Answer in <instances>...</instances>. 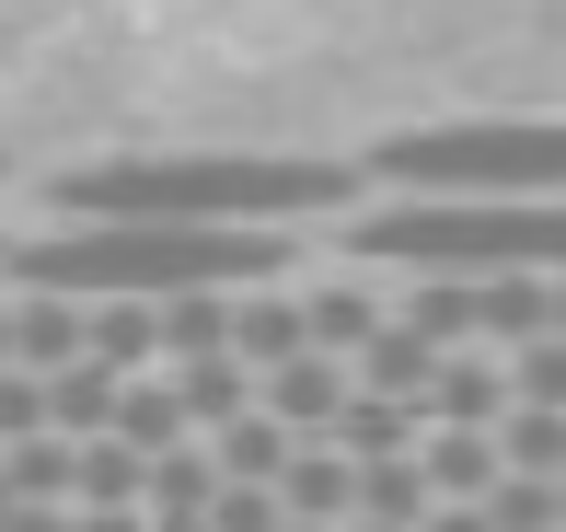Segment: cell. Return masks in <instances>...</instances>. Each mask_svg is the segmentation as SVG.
<instances>
[{
  "mask_svg": "<svg viewBox=\"0 0 566 532\" xmlns=\"http://www.w3.org/2000/svg\"><path fill=\"white\" fill-rule=\"evenodd\" d=\"M440 498H428V463L417 451H381V463H358V510L347 521H394V532H417Z\"/></svg>",
  "mask_w": 566,
  "mask_h": 532,
  "instance_id": "9c48e42d",
  "label": "cell"
},
{
  "mask_svg": "<svg viewBox=\"0 0 566 532\" xmlns=\"http://www.w3.org/2000/svg\"><path fill=\"white\" fill-rule=\"evenodd\" d=\"M509 394H521V405H555V417H566V336L509 347Z\"/></svg>",
  "mask_w": 566,
  "mask_h": 532,
  "instance_id": "7c38bea8",
  "label": "cell"
},
{
  "mask_svg": "<svg viewBox=\"0 0 566 532\" xmlns=\"http://www.w3.org/2000/svg\"><path fill=\"white\" fill-rule=\"evenodd\" d=\"M0 371H12V290H0Z\"/></svg>",
  "mask_w": 566,
  "mask_h": 532,
  "instance_id": "5bb4252c",
  "label": "cell"
},
{
  "mask_svg": "<svg viewBox=\"0 0 566 532\" xmlns=\"http://www.w3.org/2000/svg\"><path fill=\"white\" fill-rule=\"evenodd\" d=\"M347 394H358V371L336 359V347H301V359H277V371H254V405H266V417L290 428V440H313V428L336 417Z\"/></svg>",
  "mask_w": 566,
  "mask_h": 532,
  "instance_id": "5b68a950",
  "label": "cell"
},
{
  "mask_svg": "<svg viewBox=\"0 0 566 532\" xmlns=\"http://www.w3.org/2000/svg\"><path fill=\"white\" fill-rule=\"evenodd\" d=\"M497 463L509 474H566V417L555 405H509L497 417Z\"/></svg>",
  "mask_w": 566,
  "mask_h": 532,
  "instance_id": "8fae6325",
  "label": "cell"
},
{
  "mask_svg": "<svg viewBox=\"0 0 566 532\" xmlns=\"http://www.w3.org/2000/svg\"><path fill=\"white\" fill-rule=\"evenodd\" d=\"M417 463H428V498H440V510H474V498L509 474V463H497V428H428Z\"/></svg>",
  "mask_w": 566,
  "mask_h": 532,
  "instance_id": "8992f818",
  "label": "cell"
},
{
  "mask_svg": "<svg viewBox=\"0 0 566 532\" xmlns=\"http://www.w3.org/2000/svg\"><path fill=\"white\" fill-rule=\"evenodd\" d=\"M290 243L266 232H186V220H59L0 243V290L46 301H197V290H277Z\"/></svg>",
  "mask_w": 566,
  "mask_h": 532,
  "instance_id": "7a4b0ae2",
  "label": "cell"
},
{
  "mask_svg": "<svg viewBox=\"0 0 566 532\" xmlns=\"http://www.w3.org/2000/svg\"><path fill=\"white\" fill-rule=\"evenodd\" d=\"M347 510H358V463L336 440H301L277 474V521H347Z\"/></svg>",
  "mask_w": 566,
  "mask_h": 532,
  "instance_id": "52a82bcc",
  "label": "cell"
},
{
  "mask_svg": "<svg viewBox=\"0 0 566 532\" xmlns=\"http://www.w3.org/2000/svg\"><path fill=\"white\" fill-rule=\"evenodd\" d=\"M370 174L336 150H105L59 174L70 220H186V232H301L347 220Z\"/></svg>",
  "mask_w": 566,
  "mask_h": 532,
  "instance_id": "6da1fadb",
  "label": "cell"
},
{
  "mask_svg": "<svg viewBox=\"0 0 566 532\" xmlns=\"http://www.w3.org/2000/svg\"><path fill=\"white\" fill-rule=\"evenodd\" d=\"M70 463H82V440H59V428L12 440V451H0V487H12V510H70Z\"/></svg>",
  "mask_w": 566,
  "mask_h": 532,
  "instance_id": "ba28073f",
  "label": "cell"
},
{
  "mask_svg": "<svg viewBox=\"0 0 566 532\" xmlns=\"http://www.w3.org/2000/svg\"><path fill=\"white\" fill-rule=\"evenodd\" d=\"M209 532H277V487H220L209 498Z\"/></svg>",
  "mask_w": 566,
  "mask_h": 532,
  "instance_id": "4fadbf2b",
  "label": "cell"
},
{
  "mask_svg": "<svg viewBox=\"0 0 566 532\" xmlns=\"http://www.w3.org/2000/svg\"><path fill=\"white\" fill-rule=\"evenodd\" d=\"M555 532H566V474H555Z\"/></svg>",
  "mask_w": 566,
  "mask_h": 532,
  "instance_id": "2e32d148",
  "label": "cell"
},
{
  "mask_svg": "<svg viewBox=\"0 0 566 532\" xmlns=\"http://www.w3.org/2000/svg\"><path fill=\"white\" fill-rule=\"evenodd\" d=\"M336 243L394 278H566V197H358Z\"/></svg>",
  "mask_w": 566,
  "mask_h": 532,
  "instance_id": "3957f363",
  "label": "cell"
},
{
  "mask_svg": "<svg viewBox=\"0 0 566 532\" xmlns=\"http://www.w3.org/2000/svg\"><path fill=\"white\" fill-rule=\"evenodd\" d=\"M381 197H566V116H462L358 150Z\"/></svg>",
  "mask_w": 566,
  "mask_h": 532,
  "instance_id": "277c9868",
  "label": "cell"
},
{
  "mask_svg": "<svg viewBox=\"0 0 566 532\" xmlns=\"http://www.w3.org/2000/svg\"><path fill=\"white\" fill-rule=\"evenodd\" d=\"M116 394H127V371H105V359L46 371V428H59V440H93V428L116 417Z\"/></svg>",
  "mask_w": 566,
  "mask_h": 532,
  "instance_id": "30bf717a",
  "label": "cell"
},
{
  "mask_svg": "<svg viewBox=\"0 0 566 532\" xmlns=\"http://www.w3.org/2000/svg\"><path fill=\"white\" fill-rule=\"evenodd\" d=\"M277 532H336V521H277Z\"/></svg>",
  "mask_w": 566,
  "mask_h": 532,
  "instance_id": "9a60e30c",
  "label": "cell"
}]
</instances>
